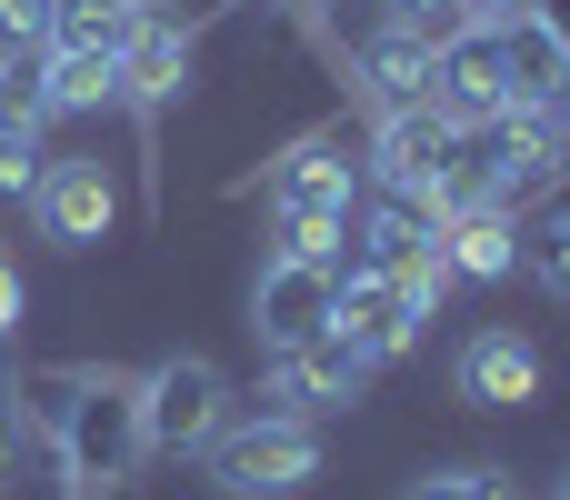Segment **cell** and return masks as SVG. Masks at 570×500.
I'll return each instance as SVG.
<instances>
[{
    "label": "cell",
    "mask_w": 570,
    "mask_h": 500,
    "mask_svg": "<svg viewBox=\"0 0 570 500\" xmlns=\"http://www.w3.org/2000/svg\"><path fill=\"white\" fill-rule=\"evenodd\" d=\"M441 261H451V281H511L521 271V210H451L441 220Z\"/></svg>",
    "instance_id": "obj_13"
},
{
    "label": "cell",
    "mask_w": 570,
    "mask_h": 500,
    "mask_svg": "<svg viewBox=\"0 0 570 500\" xmlns=\"http://www.w3.org/2000/svg\"><path fill=\"white\" fill-rule=\"evenodd\" d=\"M30 220H40L50 251H100L120 231V170L100 150H50V170L30 190Z\"/></svg>",
    "instance_id": "obj_6"
},
{
    "label": "cell",
    "mask_w": 570,
    "mask_h": 500,
    "mask_svg": "<svg viewBox=\"0 0 570 500\" xmlns=\"http://www.w3.org/2000/svg\"><path fill=\"white\" fill-rule=\"evenodd\" d=\"M311 481H321V421L261 411V421H230L210 441V491L220 500H301Z\"/></svg>",
    "instance_id": "obj_3"
},
{
    "label": "cell",
    "mask_w": 570,
    "mask_h": 500,
    "mask_svg": "<svg viewBox=\"0 0 570 500\" xmlns=\"http://www.w3.org/2000/svg\"><path fill=\"white\" fill-rule=\"evenodd\" d=\"M361 391H371V361H351L331 331L271 351V411H281V421H341Z\"/></svg>",
    "instance_id": "obj_9"
},
{
    "label": "cell",
    "mask_w": 570,
    "mask_h": 500,
    "mask_svg": "<svg viewBox=\"0 0 570 500\" xmlns=\"http://www.w3.org/2000/svg\"><path fill=\"white\" fill-rule=\"evenodd\" d=\"M381 20H391V30H411V40H431V50H451V40H461V0H391Z\"/></svg>",
    "instance_id": "obj_18"
},
{
    "label": "cell",
    "mask_w": 570,
    "mask_h": 500,
    "mask_svg": "<svg viewBox=\"0 0 570 500\" xmlns=\"http://www.w3.org/2000/svg\"><path fill=\"white\" fill-rule=\"evenodd\" d=\"M361 90H371L381 120H391V110H431V90H441V50L381 20V30L361 40Z\"/></svg>",
    "instance_id": "obj_12"
},
{
    "label": "cell",
    "mask_w": 570,
    "mask_h": 500,
    "mask_svg": "<svg viewBox=\"0 0 570 500\" xmlns=\"http://www.w3.org/2000/svg\"><path fill=\"white\" fill-rule=\"evenodd\" d=\"M331 281H341V261L271 251V261H261V281H250V331H261V351L321 341V331H331Z\"/></svg>",
    "instance_id": "obj_8"
},
{
    "label": "cell",
    "mask_w": 570,
    "mask_h": 500,
    "mask_svg": "<svg viewBox=\"0 0 570 500\" xmlns=\"http://www.w3.org/2000/svg\"><path fill=\"white\" fill-rule=\"evenodd\" d=\"M351 210H361V150H351L341 130L291 140V150H281V170H271V251L341 261Z\"/></svg>",
    "instance_id": "obj_2"
},
{
    "label": "cell",
    "mask_w": 570,
    "mask_h": 500,
    "mask_svg": "<svg viewBox=\"0 0 570 500\" xmlns=\"http://www.w3.org/2000/svg\"><path fill=\"white\" fill-rule=\"evenodd\" d=\"M180 90H190V30L150 10V20L130 30V50H120V110L160 120V110H170Z\"/></svg>",
    "instance_id": "obj_11"
},
{
    "label": "cell",
    "mask_w": 570,
    "mask_h": 500,
    "mask_svg": "<svg viewBox=\"0 0 570 500\" xmlns=\"http://www.w3.org/2000/svg\"><path fill=\"white\" fill-rule=\"evenodd\" d=\"M0 70H10V60H0Z\"/></svg>",
    "instance_id": "obj_23"
},
{
    "label": "cell",
    "mask_w": 570,
    "mask_h": 500,
    "mask_svg": "<svg viewBox=\"0 0 570 500\" xmlns=\"http://www.w3.org/2000/svg\"><path fill=\"white\" fill-rule=\"evenodd\" d=\"M30 321V281H20V261H0V341Z\"/></svg>",
    "instance_id": "obj_19"
},
{
    "label": "cell",
    "mask_w": 570,
    "mask_h": 500,
    "mask_svg": "<svg viewBox=\"0 0 570 500\" xmlns=\"http://www.w3.org/2000/svg\"><path fill=\"white\" fill-rule=\"evenodd\" d=\"M411 500H521V481L491 471V461H451V471H421Z\"/></svg>",
    "instance_id": "obj_17"
},
{
    "label": "cell",
    "mask_w": 570,
    "mask_h": 500,
    "mask_svg": "<svg viewBox=\"0 0 570 500\" xmlns=\"http://www.w3.org/2000/svg\"><path fill=\"white\" fill-rule=\"evenodd\" d=\"M40 431H50L70 491H110V481H130V471L150 461V441H140V381H110V371L50 381Z\"/></svg>",
    "instance_id": "obj_1"
},
{
    "label": "cell",
    "mask_w": 570,
    "mask_h": 500,
    "mask_svg": "<svg viewBox=\"0 0 570 500\" xmlns=\"http://www.w3.org/2000/svg\"><path fill=\"white\" fill-rule=\"evenodd\" d=\"M421 311H411V291L391 281V271H361V261H341V281H331V341L351 351V361H401V351H421Z\"/></svg>",
    "instance_id": "obj_7"
},
{
    "label": "cell",
    "mask_w": 570,
    "mask_h": 500,
    "mask_svg": "<svg viewBox=\"0 0 570 500\" xmlns=\"http://www.w3.org/2000/svg\"><path fill=\"white\" fill-rule=\"evenodd\" d=\"M531 10H541V20H551V30L570 40V0H531Z\"/></svg>",
    "instance_id": "obj_21"
},
{
    "label": "cell",
    "mask_w": 570,
    "mask_h": 500,
    "mask_svg": "<svg viewBox=\"0 0 570 500\" xmlns=\"http://www.w3.org/2000/svg\"><path fill=\"white\" fill-rule=\"evenodd\" d=\"M541 381H551V371H541V341H531V331H501V321H491V331H471V341L451 351V391H461L471 411H531Z\"/></svg>",
    "instance_id": "obj_10"
},
{
    "label": "cell",
    "mask_w": 570,
    "mask_h": 500,
    "mask_svg": "<svg viewBox=\"0 0 570 500\" xmlns=\"http://www.w3.org/2000/svg\"><path fill=\"white\" fill-rule=\"evenodd\" d=\"M561 500H570V471H561Z\"/></svg>",
    "instance_id": "obj_22"
},
{
    "label": "cell",
    "mask_w": 570,
    "mask_h": 500,
    "mask_svg": "<svg viewBox=\"0 0 570 500\" xmlns=\"http://www.w3.org/2000/svg\"><path fill=\"white\" fill-rule=\"evenodd\" d=\"M220 431H230V381H220L200 351H180V361H160V371L140 381V441H150V451L190 461V451H210Z\"/></svg>",
    "instance_id": "obj_4"
},
{
    "label": "cell",
    "mask_w": 570,
    "mask_h": 500,
    "mask_svg": "<svg viewBox=\"0 0 570 500\" xmlns=\"http://www.w3.org/2000/svg\"><path fill=\"white\" fill-rule=\"evenodd\" d=\"M521 271H531L551 301H570V200L541 210V220H521Z\"/></svg>",
    "instance_id": "obj_16"
},
{
    "label": "cell",
    "mask_w": 570,
    "mask_h": 500,
    "mask_svg": "<svg viewBox=\"0 0 570 500\" xmlns=\"http://www.w3.org/2000/svg\"><path fill=\"white\" fill-rule=\"evenodd\" d=\"M451 170H461V130L441 120V110H391L381 130H371V180L391 190V200H411V210H451Z\"/></svg>",
    "instance_id": "obj_5"
},
{
    "label": "cell",
    "mask_w": 570,
    "mask_h": 500,
    "mask_svg": "<svg viewBox=\"0 0 570 500\" xmlns=\"http://www.w3.org/2000/svg\"><path fill=\"white\" fill-rule=\"evenodd\" d=\"M40 170H50V130L40 120H0V210H30Z\"/></svg>",
    "instance_id": "obj_15"
},
{
    "label": "cell",
    "mask_w": 570,
    "mask_h": 500,
    "mask_svg": "<svg viewBox=\"0 0 570 500\" xmlns=\"http://www.w3.org/2000/svg\"><path fill=\"white\" fill-rule=\"evenodd\" d=\"M531 0H461V30H501V20H521Z\"/></svg>",
    "instance_id": "obj_20"
},
{
    "label": "cell",
    "mask_w": 570,
    "mask_h": 500,
    "mask_svg": "<svg viewBox=\"0 0 570 500\" xmlns=\"http://www.w3.org/2000/svg\"><path fill=\"white\" fill-rule=\"evenodd\" d=\"M140 20H150V0H50V50H90V60H120Z\"/></svg>",
    "instance_id": "obj_14"
}]
</instances>
